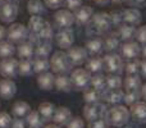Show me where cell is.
I'll return each instance as SVG.
<instances>
[{"mask_svg":"<svg viewBox=\"0 0 146 128\" xmlns=\"http://www.w3.org/2000/svg\"><path fill=\"white\" fill-rule=\"evenodd\" d=\"M83 100L86 101V104L98 103L101 100V92L94 87H86L83 90Z\"/></svg>","mask_w":146,"mask_h":128,"instance_id":"cell-31","label":"cell"},{"mask_svg":"<svg viewBox=\"0 0 146 128\" xmlns=\"http://www.w3.org/2000/svg\"><path fill=\"white\" fill-rule=\"evenodd\" d=\"M122 85H123V81H122V77L119 74L109 73L106 76V86H108V88H121Z\"/></svg>","mask_w":146,"mask_h":128,"instance_id":"cell-40","label":"cell"},{"mask_svg":"<svg viewBox=\"0 0 146 128\" xmlns=\"http://www.w3.org/2000/svg\"><path fill=\"white\" fill-rule=\"evenodd\" d=\"M32 67H33V72L36 73H42L50 68V63H49L48 58H42V56H36L32 59Z\"/></svg>","mask_w":146,"mask_h":128,"instance_id":"cell-30","label":"cell"},{"mask_svg":"<svg viewBox=\"0 0 146 128\" xmlns=\"http://www.w3.org/2000/svg\"><path fill=\"white\" fill-rule=\"evenodd\" d=\"M140 97H141V92H140V88L139 90H127L124 92L123 96V101L127 104V105L131 106L132 104L137 103L140 101Z\"/></svg>","mask_w":146,"mask_h":128,"instance_id":"cell-39","label":"cell"},{"mask_svg":"<svg viewBox=\"0 0 146 128\" xmlns=\"http://www.w3.org/2000/svg\"><path fill=\"white\" fill-rule=\"evenodd\" d=\"M28 28L23 26L22 23H13L7 30V37L10 42L13 44H21L22 41L27 40L28 37Z\"/></svg>","mask_w":146,"mask_h":128,"instance_id":"cell-6","label":"cell"},{"mask_svg":"<svg viewBox=\"0 0 146 128\" xmlns=\"http://www.w3.org/2000/svg\"><path fill=\"white\" fill-rule=\"evenodd\" d=\"M54 87H56L59 91H63V92H71V91L73 90L71 77H69V76H67L66 73L56 74Z\"/></svg>","mask_w":146,"mask_h":128,"instance_id":"cell-23","label":"cell"},{"mask_svg":"<svg viewBox=\"0 0 146 128\" xmlns=\"http://www.w3.org/2000/svg\"><path fill=\"white\" fill-rule=\"evenodd\" d=\"M49 63H50L51 70L54 73H56V74H62V73L67 74L68 72H71L73 67L72 62L69 60L67 53H64V51H55L51 55Z\"/></svg>","mask_w":146,"mask_h":128,"instance_id":"cell-3","label":"cell"},{"mask_svg":"<svg viewBox=\"0 0 146 128\" xmlns=\"http://www.w3.org/2000/svg\"><path fill=\"white\" fill-rule=\"evenodd\" d=\"M104 44V50H106L108 53H114L115 50H118L121 48V38L118 37L117 32L109 33L105 37V40H103Z\"/></svg>","mask_w":146,"mask_h":128,"instance_id":"cell-24","label":"cell"},{"mask_svg":"<svg viewBox=\"0 0 146 128\" xmlns=\"http://www.w3.org/2000/svg\"><path fill=\"white\" fill-rule=\"evenodd\" d=\"M90 85L94 88H96L98 91H100V92H103V91H105L108 88V86H106V77L104 74H101V73H94L91 76Z\"/></svg>","mask_w":146,"mask_h":128,"instance_id":"cell-28","label":"cell"},{"mask_svg":"<svg viewBox=\"0 0 146 128\" xmlns=\"http://www.w3.org/2000/svg\"><path fill=\"white\" fill-rule=\"evenodd\" d=\"M3 3H4V0H0V5H1V4H3Z\"/></svg>","mask_w":146,"mask_h":128,"instance_id":"cell-59","label":"cell"},{"mask_svg":"<svg viewBox=\"0 0 146 128\" xmlns=\"http://www.w3.org/2000/svg\"><path fill=\"white\" fill-rule=\"evenodd\" d=\"M141 54L144 55V58H146V42L142 44V48H141Z\"/></svg>","mask_w":146,"mask_h":128,"instance_id":"cell-56","label":"cell"},{"mask_svg":"<svg viewBox=\"0 0 146 128\" xmlns=\"http://www.w3.org/2000/svg\"><path fill=\"white\" fill-rule=\"evenodd\" d=\"M5 36H7V31H5V28L3 27L1 25H0V41L4 40Z\"/></svg>","mask_w":146,"mask_h":128,"instance_id":"cell-55","label":"cell"},{"mask_svg":"<svg viewBox=\"0 0 146 128\" xmlns=\"http://www.w3.org/2000/svg\"><path fill=\"white\" fill-rule=\"evenodd\" d=\"M104 69L108 73H113V74H121L124 70V64L122 60V56L115 53H108L103 58Z\"/></svg>","mask_w":146,"mask_h":128,"instance_id":"cell-4","label":"cell"},{"mask_svg":"<svg viewBox=\"0 0 146 128\" xmlns=\"http://www.w3.org/2000/svg\"><path fill=\"white\" fill-rule=\"evenodd\" d=\"M30 111L31 106L26 101H15V104H13L12 106V114L17 118H25Z\"/></svg>","mask_w":146,"mask_h":128,"instance_id":"cell-27","label":"cell"},{"mask_svg":"<svg viewBox=\"0 0 146 128\" xmlns=\"http://www.w3.org/2000/svg\"><path fill=\"white\" fill-rule=\"evenodd\" d=\"M135 38L137 40L139 44H145L146 42V25L142 26V27H140L139 30H136Z\"/></svg>","mask_w":146,"mask_h":128,"instance_id":"cell-47","label":"cell"},{"mask_svg":"<svg viewBox=\"0 0 146 128\" xmlns=\"http://www.w3.org/2000/svg\"><path fill=\"white\" fill-rule=\"evenodd\" d=\"M131 7H145L146 0H126Z\"/></svg>","mask_w":146,"mask_h":128,"instance_id":"cell-51","label":"cell"},{"mask_svg":"<svg viewBox=\"0 0 146 128\" xmlns=\"http://www.w3.org/2000/svg\"><path fill=\"white\" fill-rule=\"evenodd\" d=\"M106 109L108 108H106L105 104H101L100 101L86 104V105L83 106V118L87 119V122H90L96 118L104 117V113H105Z\"/></svg>","mask_w":146,"mask_h":128,"instance_id":"cell-8","label":"cell"},{"mask_svg":"<svg viewBox=\"0 0 146 128\" xmlns=\"http://www.w3.org/2000/svg\"><path fill=\"white\" fill-rule=\"evenodd\" d=\"M0 74L4 78H13L18 74V60L15 58H4L0 62Z\"/></svg>","mask_w":146,"mask_h":128,"instance_id":"cell-9","label":"cell"},{"mask_svg":"<svg viewBox=\"0 0 146 128\" xmlns=\"http://www.w3.org/2000/svg\"><path fill=\"white\" fill-rule=\"evenodd\" d=\"M140 63H141V60H139L137 58L127 60L126 65H124V70H126V73L127 74H139Z\"/></svg>","mask_w":146,"mask_h":128,"instance_id":"cell-41","label":"cell"},{"mask_svg":"<svg viewBox=\"0 0 146 128\" xmlns=\"http://www.w3.org/2000/svg\"><path fill=\"white\" fill-rule=\"evenodd\" d=\"M108 128H109V127H108Z\"/></svg>","mask_w":146,"mask_h":128,"instance_id":"cell-62","label":"cell"},{"mask_svg":"<svg viewBox=\"0 0 146 128\" xmlns=\"http://www.w3.org/2000/svg\"><path fill=\"white\" fill-rule=\"evenodd\" d=\"M110 1H113L114 4H122V3L126 1V0H110Z\"/></svg>","mask_w":146,"mask_h":128,"instance_id":"cell-58","label":"cell"},{"mask_svg":"<svg viewBox=\"0 0 146 128\" xmlns=\"http://www.w3.org/2000/svg\"><path fill=\"white\" fill-rule=\"evenodd\" d=\"M54 83H55V76L50 72H42L38 73L37 76V85L41 90L50 91L54 88Z\"/></svg>","mask_w":146,"mask_h":128,"instance_id":"cell-18","label":"cell"},{"mask_svg":"<svg viewBox=\"0 0 146 128\" xmlns=\"http://www.w3.org/2000/svg\"><path fill=\"white\" fill-rule=\"evenodd\" d=\"M71 118H72L71 110H69L68 108H66V106H60V108L55 109L54 115L51 119H53L54 123L58 124V126H64V124L68 123Z\"/></svg>","mask_w":146,"mask_h":128,"instance_id":"cell-21","label":"cell"},{"mask_svg":"<svg viewBox=\"0 0 146 128\" xmlns=\"http://www.w3.org/2000/svg\"><path fill=\"white\" fill-rule=\"evenodd\" d=\"M38 37H40L41 41H49V42L51 41V38H53V27L50 26L49 22H45L42 30L38 33Z\"/></svg>","mask_w":146,"mask_h":128,"instance_id":"cell-42","label":"cell"},{"mask_svg":"<svg viewBox=\"0 0 146 128\" xmlns=\"http://www.w3.org/2000/svg\"><path fill=\"white\" fill-rule=\"evenodd\" d=\"M108 126L109 124L104 117H100V118H96L94 121L88 122V128H108Z\"/></svg>","mask_w":146,"mask_h":128,"instance_id":"cell-43","label":"cell"},{"mask_svg":"<svg viewBox=\"0 0 146 128\" xmlns=\"http://www.w3.org/2000/svg\"><path fill=\"white\" fill-rule=\"evenodd\" d=\"M50 53H51V44L49 42V41H40L35 48V55L36 56L48 58V56L50 55Z\"/></svg>","mask_w":146,"mask_h":128,"instance_id":"cell-36","label":"cell"},{"mask_svg":"<svg viewBox=\"0 0 146 128\" xmlns=\"http://www.w3.org/2000/svg\"><path fill=\"white\" fill-rule=\"evenodd\" d=\"M45 128H60V126H58V124H48V126H46Z\"/></svg>","mask_w":146,"mask_h":128,"instance_id":"cell-57","label":"cell"},{"mask_svg":"<svg viewBox=\"0 0 146 128\" xmlns=\"http://www.w3.org/2000/svg\"><path fill=\"white\" fill-rule=\"evenodd\" d=\"M92 14H94V10L91 7H88V5H81V7L77 8V9L74 10V13H73V15H74V22L81 26L87 25L88 21L92 17Z\"/></svg>","mask_w":146,"mask_h":128,"instance_id":"cell-16","label":"cell"},{"mask_svg":"<svg viewBox=\"0 0 146 128\" xmlns=\"http://www.w3.org/2000/svg\"><path fill=\"white\" fill-rule=\"evenodd\" d=\"M95 4L98 5H101V7H104V5H108L109 3H110V0H92Z\"/></svg>","mask_w":146,"mask_h":128,"instance_id":"cell-53","label":"cell"},{"mask_svg":"<svg viewBox=\"0 0 146 128\" xmlns=\"http://www.w3.org/2000/svg\"><path fill=\"white\" fill-rule=\"evenodd\" d=\"M129 114L133 118V121L139 124L146 123V103L145 101H137L132 104L129 109Z\"/></svg>","mask_w":146,"mask_h":128,"instance_id":"cell-13","label":"cell"},{"mask_svg":"<svg viewBox=\"0 0 146 128\" xmlns=\"http://www.w3.org/2000/svg\"><path fill=\"white\" fill-rule=\"evenodd\" d=\"M54 22H55V25L59 28L71 27L73 23H74V15L68 9H59L54 14Z\"/></svg>","mask_w":146,"mask_h":128,"instance_id":"cell-11","label":"cell"},{"mask_svg":"<svg viewBox=\"0 0 146 128\" xmlns=\"http://www.w3.org/2000/svg\"><path fill=\"white\" fill-rule=\"evenodd\" d=\"M19 58L22 59H31L33 55H35V45L32 42H30L28 40H25L19 44L17 50Z\"/></svg>","mask_w":146,"mask_h":128,"instance_id":"cell-25","label":"cell"},{"mask_svg":"<svg viewBox=\"0 0 146 128\" xmlns=\"http://www.w3.org/2000/svg\"><path fill=\"white\" fill-rule=\"evenodd\" d=\"M129 117H131L129 110L124 105H119V104L108 108L104 113V118L108 122V124L114 127H123L124 124H127Z\"/></svg>","mask_w":146,"mask_h":128,"instance_id":"cell-2","label":"cell"},{"mask_svg":"<svg viewBox=\"0 0 146 128\" xmlns=\"http://www.w3.org/2000/svg\"><path fill=\"white\" fill-rule=\"evenodd\" d=\"M121 51H122V56L126 58L127 60L129 59H135L141 54V46L139 45V42L136 41H126L123 45L121 46Z\"/></svg>","mask_w":146,"mask_h":128,"instance_id":"cell-14","label":"cell"},{"mask_svg":"<svg viewBox=\"0 0 146 128\" xmlns=\"http://www.w3.org/2000/svg\"><path fill=\"white\" fill-rule=\"evenodd\" d=\"M124 92L122 88H106L105 91L101 92V100H104L108 104H119L121 101H123Z\"/></svg>","mask_w":146,"mask_h":128,"instance_id":"cell-15","label":"cell"},{"mask_svg":"<svg viewBox=\"0 0 146 128\" xmlns=\"http://www.w3.org/2000/svg\"><path fill=\"white\" fill-rule=\"evenodd\" d=\"M13 1H17V3H18V0H13Z\"/></svg>","mask_w":146,"mask_h":128,"instance_id":"cell-60","label":"cell"},{"mask_svg":"<svg viewBox=\"0 0 146 128\" xmlns=\"http://www.w3.org/2000/svg\"><path fill=\"white\" fill-rule=\"evenodd\" d=\"M18 15V3L7 0L0 5V21L4 23H12Z\"/></svg>","mask_w":146,"mask_h":128,"instance_id":"cell-7","label":"cell"},{"mask_svg":"<svg viewBox=\"0 0 146 128\" xmlns=\"http://www.w3.org/2000/svg\"><path fill=\"white\" fill-rule=\"evenodd\" d=\"M140 92H141V97L145 100L146 103V83L145 85H141V88H140Z\"/></svg>","mask_w":146,"mask_h":128,"instance_id":"cell-54","label":"cell"},{"mask_svg":"<svg viewBox=\"0 0 146 128\" xmlns=\"http://www.w3.org/2000/svg\"><path fill=\"white\" fill-rule=\"evenodd\" d=\"M18 73L21 76H31L33 73V67L31 59H22L18 62Z\"/></svg>","mask_w":146,"mask_h":128,"instance_id":"cell-38","label":"cell"},{"mask_svg":"<svg viewBox=\"0 0 146 128\" xmlns=\"http://www.w3.org/2000/svg\"><path fill=\"white\" fill-rule=\"evenodd\" d=\"M46 21L42 19L41 17H38V15H32L30 19V22H28V31L32 33H40V31L42 30L44 25H45Z\"/></svg>","mask_w":146,"mask_h":128,"instance_id":"cell-34","label":"cell"},{"mask_svg":"<svg viewBox=\"0 0 146 128\" xmlns=\"http://www.w3.org/2000/svg\"><path fill=\"white\" fill-rule=\"evenodd\" d=\"M12 123V117L5 111H0V128H9Z\"/></svg>","mask_w":146,"mask_h":128,"instance_id":"cell-45","label":"cell"},{"mask_svg":"<svg viewBox=\"0 0 146 128\" xmlns=\"http://www.w3.org/2000/svg\"><path fill=\"white\" fill-rule=\"evenodd\" d=\"M27 9L30 14L32 15H40L45 10V4L41 0H28L27 3Z\"/></svg>","mask_w":146,"mask_h":128,"instance_id":"cell-35","label":"cell"},{"mask_svg":"<svg viewBox=\"0 0 146 128\" xmlns=\"http://www.w3.org/2000/svg\"><path fill=\"white\" fill-rule=\"evenodd\" d=\"M122 17H123V23L136 26L141 22V13L136 8H128V9L122 10Z\"/></svg>","mask_w":146,"mask_h":128,"instance_id":"cell-19","label":"cell"},{"mask_svg":"<svg viewBox=\"0 0 146 128\" xmlns=\"http://www.w3.org/2000/svg\"><path fill=\"white\" fill-rule=\"evenodd\" d=\"M14 51H15V48H14V45H13V42L5 41V40L0 41V56H1L3 59L13 56Z\"/></svg>","mask_w":146,"mask_h":128,"instance_id":"cell-37","label":"cell"},{"mask_svg":"<svg viewBox=\"0 0 146 128\" xmlns=\"http://www.w3.org/2000/svg\"><path fill=\"white\" fill-rule=\"evenodd\" d=\"M118 30L115 31L118 37L123 41H131L132 38H135V35H136V27L132 25H128V23H122V25L117 26Z\"/></svg>","mask_w":146,"mask_h":128,"instance_id":"cell-20","label":"cell"},{"mask_svg":"<svg viewBox=\"0 0 146 128\" xmlns=\"http://www.w3.org/2000/svg\"><path fill=\"white\" fill-rule=\"evenodd\" d=\"M110 19L111 23L115 26H119L123 23V17H122V10H113L110 13Z\"/></svg>","mask_w":146,"mask_h":128,"instance_id":"cell-46","label":"cell"},{"mask_svg":"<svg viewBox=\"0 0 146 128\" xmlns=\"http://www.w3.org/2000/svg\"><path fill=\"white\" fill-rule=\"evenodd\" d=\"M55 41L56 45L60 49H69L74 42V33H73L72 28H60V31L55 36Z\"/></svg>","mask_w":146,"mask_h":128,"instance_id":"cell-10","label":"cell"},{"mask_svg":"<svg viewBox=\"0 0 146 128\" xmlns=\"http://www.w3.org/2000/svg\"><path fill=\"white\" fill-rule=\"evenodd\" d=\"M104 69V63H103V58H100L99 55H94L90 59L86 60V70L90 72L91 74L94 73H100Z\"/></svg>","mask_w":146,"mask_h":128,"instance_id":"cell-26","label":"cell"},{"mask_svg":"<svg viewBox=\"0 0 146 128\" xmlns=\"http://www.w3.org/2000/svg\"><path fill=\"white\" fill-rule=\"evenodd\" d=\"M67 55L73 65H82L87 60V51L82 46H71L67 49Z\"/></svg>","mask_w":146,"mask_h":128,"instance_id":"cell-12","label":"cell"},{"mask_svg":"<svg viewBox=\"0 0 146 128\" xmlns=\"http://www.w3.org/2000/svg\"><path fill=\"white\" fill-rule=\"evenodd\" d=\"M26 122L30 127L33 128H41L42 127V117L38 111L36 110H31L30 113L26 115Z\"/></svg>","mask_w":146,"mask_h":128,"instance_id":"cell-33","label":"cell"},{"mask_svg":"<svg viewBox=\"0 0 146 128\" xmlns=\"http://www.w3.org/2000/svg\"><path fill=\"white\" fill-rule=\"evenodd\" d=\"M64 5L68 8V10H76L82 5V0H64Z\"/></svg>","mask_w":146,"mask_h":128,"instance_id":"cell-49","label":"cell"},{"mask_svg":"<svg viewBox=\"0 0 146 128\" xmlns=\"http://www.w3.org/2000/svg\"><path fill=\"white\" fill-rule=\"evenodd\" d=\"M44 4L50 9H58L64 5V0H44Z\"/></svg>","mask_w":146,"mask_h":128,"instance_id":"cell-48","label":"cell"},{"mask_svg":"<svg viewBox=\"0 0 146 128\" xmlns=\"http://www.w3.org/2000/svg\"><path fill=\"white\" fill-rule=\"evenodd\" d=\"M67 128H85V122L80 117H73L67 123Z\"/></svg>","mask_w":146,"mask_h":128,"instance_id":"cell-44","label":"cell"},{"mask_svg":"<svg viewBox=\"0 0 146 128\" xmlns=\"http://www.w3.org/2000/svg\"><path fill=\"white\" fill-rule=\"evenodd\" d=\"M71 81H72V86L73 90L77 91H83L86 87H88L91 81V73L87 72L86 69L82 68H77L71 73Z\"/></svg>","mask_w":146,"mask_h":128,"instance_id":"cell-5","label":"cell"},{"mask_svg":"<svg viewBox=\"0 0 146 128\" xmlns=\"http://www.w3.org/2000/svg\"><path fill=\"white\" fill-rule=\"evenodd\" d=\"M17 92V86L9 78H4L3 81H0V96L5 100H9Z\"/></svg>","mask_w":146,"mask_h":128,"instance_id":"cell-17","label":"cell"},{"mask_svg":"<svg viewBox=\"0 0 146 128\" xmlns=\"http://www.w3.org/2000/svg\"><path fill=\"white\" fill-rule=\"evenodd\" d=\"M111 26H113V23L110 19V14L105 12H99L92 14L91 19L88 21L86 32L91 36L103 35V33H106L110 30Z\"/></svg>","mask_w":146,"mask_h":128,"instance_id":"cell-1","label":"cell"},{"mask_svg":"<svg viewBox=\"0 0 146 128\" xmlns=\"http://www.w3.org/2000/svg\"><path fill=\"white\" fill-rule=\"evenodd\" d=\"M25 121L22 118H17L14 117V119H12V123H10V128H25Z\"/></svg>","mask_w":146,"mask_h":128,"instance_id":"cell-50","label":"cell"},{"mask_svg":"<svg viewBox=\"0 0 146 128\" xmlns=\"http://www.w3.org/2000/svg\"><path fill=\"white\" fill-rule=\"evenodd\" d=\"M28 128H33V127H28Z\"/></svg>","mask_w":146,"mask_h":128,"instance_id":"cell-61","label":"cell"},{"mask_svg":"<svg viewBox=\"0 0 146 128\" xmlns=\"http://www.w3.org/2000/svg\"><path fill=\"white\" fill-rule=\"evenodd\" d=\"M123 86L127 90H139L141 88V78L139 74H127L123 81Z\"/></svg>","mask_w":146,"mask_h":128,"instance_id":"cell-29","label":"cell"},{"mask_svg":"<svg viewBox=\"0 0 146 128\" xmlns=\"http://www.w3.org/2000/svg\"><path fill=\"white\" fill-rule=\"evenodd\" d=\"M140 72H141V74L146 78V58L142 59L141 63H140Z\"/></svg>","mask_w":146,"mask_h":128,"instance_id":"cell-52","label":"cell"},{"mask_svg":"<svg viewBox=\"0 0 146 128\" xmlns=\"http://www.w3.org/2000/svg\"><path fill=\"white\" fill-rule=\"evenodd\" d=\"M85 49L90 55H99L101 51L104 50V44H103V40L100 37H96L94 36L92 38L86 41L85 44Z\"/></svg>","mask_w":146,"mask_h":128,"instance_id":"cell-22","label":"cell"},{"mask_svg":"<svg viewBox=\"0 0 146 128\" xmlns=\"http://www.w3.org/2000/svg\"><path fill=\"white\" fill-rule=\"evenodd\" d=\"M54 111H55V105L53 103L44 101L38 105V113L41 114L44 119H51L54 115Z\"/></svg>","mask_w":146,"mask_h":128,"instance_id":"cell-32","label":"cell"}]
</instances>
